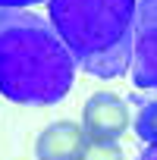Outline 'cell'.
Listing matches in <instances>:
<instances>
[{
  "mask_svg": "<svg viewBox=\"0 0 157 160\" xmlns=\"http://www.w3.org/2000/svg\"><path fill=\"white\" fill-rule=\"evenodd\" d=\"M75 57L38 13L0 7V94L25 104H60L75 82Z\"/></svg>",
  "mask_w": 157,
  "mask_h": 160,
  "instance_id": "obj_1",
  "label": "cell"
},
{
  "mask_svg": "<svg viewBox=\"0 0 157 160\" xmlns=\"http://www.w3.org/2000/svg\"><path fill=\"white\" fill-rule=\"evenodd\" d=\"M50 22L94 78H119L132 69L138 0H50Z\"/></svg>",
  "mask_w": 157,
  "mask_h": 160,
  "instance_id": "obj_2",
  "label": "cell"
},
{
  "mask_svg": "<svg viewBox=\"0 0 157 160\" xmlns=\"http://www.w3.org/2000/svg\"><path fill=\"white\" fill-rule=\"evenodd\" d=\"M129 72L135 88L157 91V0H138L135 57Z\"/></svg>",
  "mask_w": 157,
  "mask_h": 160,
  "instance_id": "obj_3",
  "label": "cell"
},
{
  "mask_svg": "<svg viewBox=\"0 0 157 160\" xmlns=\"http://www.w3.org/2000/svg\"><path fill=\"white\" fill-rule=\"evenodd\" d=\"M82 126L91 141H119V135L129 129V104L119 94L98 91L82 107Z\"/></svg>",
  "mask_w": 157,
  "mask_h": 160,
  "instance_id": "obj_4",
  "label": "cell"
},
{
  "mask_svg": "<svg viewBox=\"0 0 157 160\" xmlns=\"http://www.w3.org/2000/svg\"><path fill=\"white\" fill-rule=\"evenodd\" d=\"M88 141L91 138L85 126L72 119H57L35 138V157L38 160H82Z\"/></svg>",
  "mask_w": 157,
  "mask_h": 160,
  "instance_id": "obj_5",
  "label": "cell"
},
{
  "mask_svg": "<svg viewBox=\"0 0 157 160\" xmlns=\"http://www.w3.org/2000/svg\"><path fill=\"white\" fill-rule=\"evenodd\" d=\"M135 132L138 138L148 144V141H157V98L144 101L138 107V116H135Z\"/></svg>",
  "mask_w": 157,
  "mask_h": 160,
  "instance_id": "obj_6",
  "label": "cell"
},
{
  "mask_svg": "<svg viewBox=\"0 0 157 160\" xmlns=\"http://www.w3.org/2000/svg\"><path fill=\"white\" fill-rule=\"evenodd\" d=\"M82 160H123V151L116 141H88Z\"/></svg>",
  "mask_w": 157,
  "mask_h": 160,
  "instance_id": "obj_7",
  "label": "cell"
},
{
  "mask_svg": "<svg viewBox=\"0 0 157 160\" xmlns=\"http://www.w3.org/2000/svg\"><path fill=\"white\" fill-rule=\"evenodd\" d=\"M35 3H50V0H0V7H16V10H25Z\"/></svg>",
  "mask_w": 157,
  "mask_h": 160,
  "instance_id": "obj_8",
  "label": "cell"
},
{
  "mask_svg": "<svg viewBox=\"0 0 157 160\" xmlns=\"http://www.w3.org/2000/svg\"><path fill=\"white\" fill-rule=\"evenodd\" d=\"M135 160H157V141H148V144H144V151H141Z\"/></svg>",
  "mask_w": 157,
  "mask_h": 160,
  "instance_id": "obj_9",
  "label": "cell"
}]
</instances>
